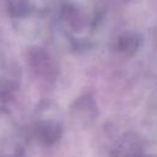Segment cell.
<instances>
[{"label": "cell", "instance_id": "1", "mask_svg": "<svg viewBox=\"0 0 157 157\" xmlns=\"http://www.w3.org/2000/svg\"><path fill=\"white\" fill-rule=\"evenodd\" d=\"M32 132L36 140L44 146L59 142L64 132V115L60 107L52 101H42L34 112Z\"/></svg>", "mask_w": 157, "mask_h": 157}, {"label": "cell", "instance_id": "2", "mask_svg": "<svg viewBox=\"0 0 157 157\" xmlns=\"http://www.w3.org/2000/svg\"><path fill=\"white\" fill-rule=\"evenodd\" d=\"M98 114L99 110L96 98L92 93H85L77 97L70 104L67 110V119L74 129L86 130L96 123Z\"/></svg>", "mask_w": 157, "mask_h": 157}, {"label": "cell", "instance_id": "3", "mask_svg": "<svg viewBox=\"0 0 157 157\" xmlns=\"http://www.w3.org/2000/svg\"><path fill=\"white\" fill-rule=\"evenodd\" d=\"M113 157H145V141L132 131L123 134L113 147Z\"/></svg>", "mask_w": 157, "mask_h": 157}, {"label": "cell", "instance_id": "4", "mask_svg": "<svg viewBox=\"0 0 157 157\" xmlns=\"http://www.w3.org/2000/svg\"><path fill=\"white\" fill-rule=\"evenodd\" d=\"M18 130L15 120L10 117V114L5 109H1L0 110V152L11 151L21 146L18 142H15Z\"/></svg>", "mask_w": 157, "mask_h": 157}, {"label": "cell", "instance_id": "5", "mask_svg": "<svg viewBox=\"0 0 157 157\" xmlns=\"http://www.w3.org/2000/svg\"><path fill=\"white\" fill-rule=\"evenodd\" d=\"M145 157H147V156H145Z\"/></svg>", "mask_w": 157, "mask_h": 157}]
</instances>
